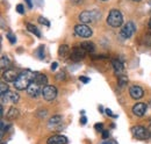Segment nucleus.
<instances>
[{
    "instance_id": "1",
    "label": "nucleus",
    "mask_w": 151,
    "mask_h": 144,
    "mask_svg": "<svg viewBox=\"0 0 151 144\" xmlns=\"http://www.w3.org/2000/svg\"><path fill=\"white\" fill-rule=\"evenodd\" d=\"M35 73H36V72H33V71H30V70L23 71L21 74H19L18 79L13 83L14 87L19 91L27 90L28 86L34 81V79H35Z\"/></svg>"
},
{
    "instance_id": "2",
    "label": "nucleus",
    "mask_w": 151,
    "mask_h": 144,
    "mask_svg": "<svg viewBox=\"0 0 151 144\" xmlns=\"http://www.w3.org/2000/svg\"><path fill=\"white\" fill-rule=\"evenodd\" d=\"M101 18V12L99 9H91V11H84L79 14V21L81 23H92Z\"/></svg>"
},
{
    "instance_id": "3",
    "label": "nucleus",
    "mask_w": 151,
    "mask_h": 144,
    "mask_svg": "<svg viewBox=\"0 0 151 144\" xmlns=\"http://www.w3.org/2000/svg\"><path fill=\"white\" fill-rule=\"evenodd\" d=\"M107 23L113 27V28H117V27H121L122 23H123V15L122 13L119 11V9H112L107 17Z\"/></svg>"
},
{
    "instance_id": "4",
    "label": "nucleus",
    "mask_w": 151,
    "mask_h": 144,
    "mask_svg": "<svg viewBox=\"0 0 151 144\" xmlns=\"http://www.w3.org/2000/svg\"><path fill=\"white\" fill-rule=\"evenodd\" d=\"M132 136L139 141H148L150 138V132L148 130V128L143 126H135L132 128Z\"/></svg>"
},
{
    "instance_id": "5",
    "label": "nucleus",
    "mask_w": 151,
    "mask_h": 144,
    "mask_svg": "<svg viewBox=\"0 0 151 144\" xmlns=\"http://www.w3.org/2000/svg\"><path fill=\"white\" fill-rule=\"evenodd\" d=\"M136 32V26L132 21H128L122 28H121V32H120V37L122 40H128L130 38L134 33Z\"/></svg>"
},
{
    "instance_id": "6",
    "label": "nucleus",
    "mask_w": 151,
    "mask_h": 144,
    "mask_svg": "<svg viewBox=\"0 0 151 144\" xmlns=\"http://www.w3.org/2000/svg\"><path fill=\"white\" fill-rule=\"evenodd\" d=\"M92 29L85 24V23H80V24H77L75 27V34L81 38H88L92 36Z\"/></svg>"
},
{
    "instance_id": "7",
    "label": "nucleus",
    "mask_w": 151,
    "mask_h": 144,
    "mask_svg": "<svg viewBox=\"0 0 151 144\" xmlns=\"http://www.w3.org/2000/svg\"><path fill=\"white\" fill-rule=\"evenodd\" d=\"M42 96L45 101H52L57 96V89L52 85H45L42 89Z\"/></svg>"
},
{
    "instance_id": "8",
    "label": "nucleus",
    "mask_w": 151,
    "mask_h": 144,
    "mask_svg": "<svg viewBox=\"0 0 151 144\" xmlns=\"http://www.w3.org/2000/svg\"><path fill=\"white\" fill-rule=\"evenodd\" d=\"M86 54H87V51L81 45H77V47H73L71 49L70 58L73 62H79V60H81V59H84L86 57Z\"/></svg>"
},
{
    "instance_id": "9",
    "label": "nucleus",
    "mask_w": 151,
    "mask_h": 144,
    "mask_svg": "<svg viewBox=\"0 0 151 144\" xmlns=\"http://www.w3.org/2000/svg\"><path fill=\"white\" fill-rule=\"evenodd\" d=\"M20 100V95L18 93H13V92H6L5 94H1V105L11 102V104H17Z\"/></svg>"
},
{
    "instance_id": "10",
    "label": "nucleus",
    "mask_w": 151,
    "mask_h": 144,
    "mask_svg": "<svg viewBox=\"0 0 151 144\" xmlns=\"http://www.w3.org/2000/svg\"><path fill=\"white\" fill-rule=\"evenodd\" d=\"M147 105L144 104V102H137V104H135L132 108V114L135 115V116H138V117H141V116H143V115H145V113H147Z\"/></svg>"
},
{
    "instance_id": "11",
    "label": "nucleus",
    "mask_w": 151,
    "mask_h": 144,
    "mask_svg": "<svg viewBox=\"0 0 151 144\" xmlns=\"http://www.w3.org/2000/svg\"><path fill=\"white\" fill-rule=\"evenodd\" d=\"M129 95L132 96L134 100H139V99H142L143 95H144V90H143L141 86H137V85L132 86V87L129 89Z\"/></svg>"
},
{
    "instance_id": "12",
    "label": "nucleus",
    "mask_w": 151,
    "mask_h": 144,
    "mask_svg": "<svg viewBox=\"0 0 151 144\" xmlns=\"http://www.w3.org/2000/svg\"><path fill=\"white\" fill-rule=\"evenodd\" d=\"M18 77H19V74L15 72V70H12V69H8V70L2 72V78L7 83H14L18 79Z\"/></svg>"
},
{
    "instance_id": "13",
    "label": "nucleus",
    "mask_w": 151,
    "mask_h": 144,
    "mask_svg": "<svg viewBox=\"0 0 151 144\" xmlns=\"http://www.w3.org/2000/svg\"><path fill=\"white\" fill-rule=\"evenodd\" d=\"M27 93H28V95L29 96H32V98H37L38 95H40V93H42V90H41V85H38L36 83H32L29 86H28V89H27Z\"/></svg>"
},
{
    "instance_id": "14",
    "label": "nucleus",
    "mask_w": 151,
    "mask_h": 144,
    "mask_svg": "<svg viewBox=\"0 0 151 144\" xmlns=\"http://www.w3.org/2000/svg\"><path fill=\"white\" fill-rule=\"evenodd\" d=\"M68 143V138L63 135H54L51 137L48 138L47 144H66Z\"/></svg>"
},
{
    "instance_id": "15",
    "label": "nucleus",
    "mask_w": 151,
    "mask_h": 144,
    "mask_svg": "<svg viewBox=\"0 0 151 144\" xmlns=\"http://www.w3.org/2000/svg\"><path fill=\"white\" fill-rule=\"evenodd\" d=\"M112 66H113L114 73L119 77L120 74H122L124 72V65L120 59H113L112 60Z\"/></svg>"
},
{
    "instance_id": "16",
    "label": "nucleus",
    "mask_w": 151,
    "mask_h": 144,
    "mask_svg": "<svg viewBox=\"0 0 151 144\" xmlns=\"http://www.w3.org/2000/svg\"><path fill=\"white\" fill-rule=\"evenodd\" d=\"M70 53H71V50H70L69 45H66V44H62L59 47V49H58V55L63 59H65L68 56H70Z\"/></svg>"
},
{
    "instance_id": "17",
    "label": "nucleus",
    "mask_w": 151,
    "mask_h": 144,
    "mask_svg": "<svg viewBox=\"0 0 151 144\" xmlns=\"http://www.w3.org/2000/svg\"><path fill=\"white\" fill-rule=\"evenodd\" d=\"M34 83H36V84H38V85H44V86H45V85L48 84V78H47L44 74L36 72V73H35Z\"/></svg>"
},
{
    "instance_id": "18",
    "label": "nucleus",
    "mask_w": 151,
    "mask_h": 144,
    "mask_svg": "<svg viewBox=\"0 0 151 144\" xmlns=\"http://www.w3.org/2000/svg\"><path fill=\"white\" fill-rule=\"evenodd\" d=\"M60 123H62V116H60V115H54V116L49 120L48 126H49V128H56V127L59 126Z\"/></svg>"
},
{
    "instance_id": "19",
    "label": "nucleus",
    "mask_w": 151,
    "mask_h": 144,
    "mask_svg": "<svg viewBox=\"0 0 151 144\" xmlns=\"http://www.w3.org/2000/svg\"><path fill=\"white\" fill-rule=\"evenodd\" d=\"M18 116H19V110L15 107H11L8 109L7 114H6V117H7L8 120H15Z\"/></svg>"
},
{
    "instance_id": "20",
    "label": "nucleus",
    "mask_w": 151,
    "mask_h": 144,
    "mask_svg": "<svg viewBox=\"0 0 151 144\" xmlns=\"http://www.w3.org/2000/svg\"><path fill=\"white\" fill-rule=\"evenodd\" d=\"M87 53H94L95 50V45L92 43V42H83L81 44H80Z\"/></svg>"
},
{
    "instance_id": "21",
    "label": "nucleus",
    "mask_w": 151,
    "mask_h": 144,
    "mask_svg": "<svg viewBox=\"0 0 151 144\" xmlns=\"http://www.w3.org/2000/svg\"><path fill=\"white\" fill-rule=\"evenodd\" d=\"M117 80H119V86H120V87H123V86L128 83V76L124 74V73H122V74H120V76L117 77Z\"/></svg>"
},
{
    "instance_id": "22",
    "label": "nucleus",
    "mask_w": 151,
    "mask_h": 144,
    "mask_svg": "<svg viewBox=\"0 0 151 144\" xmlns=\"http://www.w3.org/2000/svg\"><path fill=\"white\" fill-rule=\"evenodd\" d=\"M27 29H28L30 33H33L34 35H36L37 37H41V33H40V30L37 29L36 26H34V24H32V23H27Z\"/></svg>"
},
{
    "instance_id": "23",
    "label": "nucleus",
    "mask_w": 151,
    "mask_h": 144,
    "mask_svg": "<svg viewBox=\"0 0 151 144\" xmlns=\"http://www.w3.org/2000/svg\"><path fill=\"white\" fill-rule=\"evenodd\" d=\"M36 55H37L38 59H44V45H40L38 47Z\"/></svg>"
},
{
    "instance_id": "24",
    "label": "nucleus",
    "mask_w": 151,
    "mask_h": 144,
    "mask_svg": "<svg viewBox=\"0 0 151 144\" xmlns=\"http://www.w3.org/2000/svg\"><path fill=\"white\" fill-rule=\"evenodd\" d=\"M9 65V59L7 58V56H1V68L4 69L5 66Z\"/></svg>"
},
{
    "instance_id": "25",
    "label": "nucleus",
    "mask_w": 151,
    "mask_h": 144,
    "mask_svg": "<svg viewBox=\"0 0 151 144\" xmlns=\"http://www.w3.org/2000/svg\"><path fill=\"white\" fill-rule=\"evenodd\" d=\"M144 43H145V45H148V47L151 45V33H147V34L144 35Z\"/></svg>"
},
{
    "instance_id": "26",
    "label": "nucleus",
    "mask_w": 151,
    "mask_h": 144,
    "mask_svg": "<svg viewBox=\"0 0 151 144\" xmlns=\"http://www.w3.org/2000/svg\"><path fill=\"white\" fill-rule=\"evenodd\" d=\"M6 37H7V40H8V41H9L12 44H14V43L17 42V38H15V36L13 35L12 33H7V34H6Z\"/></svg>"
},
{
    "instance_id": "27",
    "label": "nucleus",
    "mask_w": 151,
    "mask_h": 144,
    "mask_svg": "<svg viewBox=\"0 0 151 144\" xmlns=\"http://www.w3.org/2000/svg\"><path fill=\"white\" fill-rule=\"evenodd\" d=\"M0 94H5L6 92H8V85L7 84H5V83H1L0 84Z\"/></svg>"
},
{
    "instance_id": "28",
    "label": "nucleus",
    "mask_w": 151,
    "mask_h": 144,
    "mask_svg": "<svg viewBox=\"0 0 151 144\" xmlns=\"http://www.w3.org/2000/svg\"><path fill=\"white\" fill-rule=\"evenodd\" d=\"M38 22H40L41 24H43V26H47V27L50 26V22L45 18H43V17H40V18H38Z\"/></svg>"
},
{
    "instance_id": "29",
    "label": "nucleus",
    "mask_w": 151,
    "mask_h": 144,
    "mask_svg": "<svg viewBox=\"0 0 151 144\" xmlns=\"http://www.w3.org/2000/svg\"><path fill=\"white\" fill-rule=\"evenodd\" d=\"M8 127H9V126L5 125V121H4V120H1V137L4 136V134H5V130H6V129H8ZM6 131H7V130H6Z\"/></svg>"
},
{
    "instance_id": "30",
    "label": "nucleus",
    "mask_w": 151,
    "mask_h": 144,
    "mask_svg": "<svg viewBox=\"0 0 151 144\" xmlns=\"http://www.w3.org/2000/svg\"><path fill=\"white\" fill-rule=\"evenodd\" d=\"M17 12H18L19 14H24V7H23V5L19 4V5L17 6Z\"/></svg>"
},
{
    "instance_id": "31",
    "label": "nucleus",
    "mask_w": 151,
    "mask_h": 144,
    "mask_svg": "<svg viewBox=\"0 0 151 144\" xmlns=\"http://www.w3.org/2000/svg\"><path fill=\"white\" fill-rule=\"evenodd\" d=\"M56 79L57 80H64V79H65V73H64V72H59V73H57Z\"/></svg>"
},
{
    "instance_id": "32",
    "label": "nucleus",
    "mask_w": 151,
    "mask_h": 144,
    "mask_svg": "<svg viewBox=\"0 0 151 144\" xmlns=\"http://www.w3.org/2000/svg\"><path fill=\"white\" fill-rule=\"evenodd\" d=\"M94 128L98 130V131H104V130H105V129H104V125H102V123H96V125L94 126Z\"/></svg>"
},
{
    "instance_id": "33",
    "label": "nucleus",
    "mask_w": 151,
    "mask_h": 144,
    "mask_svg": "<svg viewBox=\"0 0 151 144\" xmlns=\"http://www.w3.org/2000/svg\"><path fill=\"white\" fill-rule=\"evenodd\" d=\"M79 80L80 81H83L84 84H87V83H90V78H86V77H79Z\"/></svg>"
},
{
    "instance_id": "34",
    "label": "nucleus",
    "mask_w": 151,
    "mask_h": 144,
    "mask_svg": "<svg viewBox=\"0 0 151 144\" xmlns=\"http://www.w3.org/2000/svg\"><path fill=\"white\" fill-rule=\"evenodd\" d=\"M105 112H106V114H107V115H109V116H112V117H117L116 115H114L113 113H112V110H111L109 108H107V109H106Z\"/></svg>"
},
{
    "instance_id": "35",
    "label": "nucleus",
    "mask_w": 151,
    "mask_h": 144,
    "mask_svg": "<svg viewBox=\"0 0 151 144\" xmlns=\"http://www.w3.org/2000/svg\"><path fill=\"white\" fill-rule=\"evenodd\" d=\"M108 136H109V132H108L107 130H104V131H102V138L106 140V138H108Z\"/></svg>"
},
{
    "instance_id": "36",
    "label": "nucleus",
    "mask_w": 151,
    "mask_h": 144,
    "mask_svg": "<svg viewBox=\"0 0 151 144\" xmlns=\"http://www.w3.org/2000/svg\"><path fill=\"white\" fill-rule=\"evenodd\" d=\"M86 122H87V119H86L85 116H81V117H80V123H81L83 126H85Z\"/></svg>"
},
{
    "instance_id": "37",
    "label": "nucleus",
    "mask_w": 151,
    "mask_h": 144,
    "mask_svg": "<svg viewBox=\"0 0 151 144\" xmlns=\"http://www.w3.org/2000/svg\"><path fill=\"white\" fill-rule=\"evenodd\" d=\"M57 66H58V64H57L56 62H55V63H52V64H51V68H50V69H51L52 71H55V70L57 69Z\"/></svg>"
},
{
    "instance_id": "38",
    "label": "nucleus",
    "mask_w": 151,
    "mask_h": 144,
    "mask_svg": "<svg viewBox=\"0 0 151 144\" xmlns=\"http://www.w3.org/2000/svg\"><path fill=\"white\" fill-rule=\"evenodd\" d=\"M26 2H27V5H28V7H33V4H32V0H26Z\"/></svg>"
},
{
    "instance_id": "39",
    "label": "nucleus",
    "mask_w": 151,
    "mask_h": 144,
    "mask_svg": "<svg viewBox=\"0 0 151 144\" xmlns=\"http://www.w3.org/2000/svg\"><path fill=\"white\" fill-rule=\"evenodd\" d=\"M0 110H1V112H0V116L2 117V116H4V107H2V105H1V107H0Z\"/></svg>"
},
{
    "instance_id": "40",
    "label": "nucleus",
    "mask_w": 151,
    "mask_h": 144,
    "mask_svg": "<svg viewBox=\"0 0 151 144\" xmlns=\"http://www.w3.org/2000/svg\"><path fill=\"white\" fill-rule=\"evenodd\" d=\"M148 130H149V132H150V136H151V125L148 127Z\"/></svg>"
},
{
    "instance_id": "41",
    "label": "nucleus",
    "mask_w": 151,
    "mask_h": 144,
    "mask_svg": "<svg viewBox=\"0 0 151 144\" xmlns=\"http://www.w3.org/2000/svg\"><path fill=\"white\" fill-rule=\"evenodd\" d=\"M149 28H150V29H151V19H150V20H149Z\"/></svg>"
},
{
    "instance_id": "42",
    "label": "nucleus",
    "mask_w": 151,
    "mask_h": 144,
    "mask_svg": "<svg viewBox=\"0 0 151 144\" xmlns=\"http://www.w3.org/2000/svg\"><path fill=\"white\" fill-rule=\"evenodd\" d=\"M132 1H136V2H139V1H142V0H132Z\"/></svg>"
},
{
    "instance_id": "43",
    "label": "nucleus",
    "mask_w": 151,
    "mask_h": 144,
    "mask_svg": "<svg viewBox=\"0 0 151 144\" xmlns=\"http://www.w3.org/2000/svg\"><path fill=\"white\" fill-rule=\"evenodd\" d=\"M101 1H107V0H101Z\"/></svg>"
},
{
    "instance_id": "44",
    "label": "nucleus",
    "mask_w": 151,
    "mask_h": 144,
    "mask_svg": "<svg viewBox=\"0 0 151 144\" xmlns=\"http://www.w3.org/2000/svg\"><path fill=\"white\" fill-rule=\"evenodd\" d=\"M150 106H151V101H150Z\"/></svg>"
}]
</instances>
